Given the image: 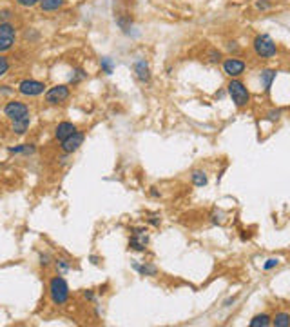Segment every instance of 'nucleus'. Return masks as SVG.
Wrapping results in <instances>:
<instances>
[{
	"mask_svg": "<svg viewBox=\"0 0 290 327\" xmlns=\"http://www.w3.org/2000/svg\"><path fill=\"white\" fill-rule=\"evenodd\" d=\"M66 4V0H40V9L42 11H56Z\"/></svg>",
	"mask_w": 290,
	"mask_h": 327,
	"instance_id": "obj_14",
	"label": "nucleus"
},
{
	"mask_svg": "<svg viewBox=\"0 0 290 327\" xmlns=\"http://www.w3.org/2000/svg\"><path fill=\"white\" fill-rule=\"evenodd\" d=\"M18 91H20V95H24V96H38L45 91V84L40 82V80L26 79L18 84Z\"/></svg>",
	"mask_w": 290,
	"mask_h": 327,
	"instance_id": "obj_6",
	"label": "nucleus"
},
{
	"mask_svg": "<svg viewBox=\"0 0 290 327\" xmlns=\"http://www.w3.org/2000/svg\"><path fill=\"white\" fill-rule=\"evenodd\" d=\"M149 222H151L152 226H158V224H160V220H158L156 216H152V218H149Z\"/></svg>",
	"mask_w": 290,
	"mask_h": 327,
	"instance_id": "obj_34",
	"label": "nucleus"
},
{
	"mask_svg": "<svg viewBox=\"0 0 290 327\" xmlns=\"http://www.w3.org/2000/svg\"><path fill=\"white\" fill-rule=\"evenodd\" d=\"M49 294L53 304L62 305L66 304L67 298H69V286L62 277H53L49 282Z\"/></svg>",
	"mask_w": 290,
	"mask_h": 327,
	"instance_id": "obj_2",
	"label": "nucleus"
},
{
	"mask_svg": "<svg viewBox=\"0 0 290 327\" xmlns=\"http://www.w3.org/2000/svg\"><path fill=\"white\" fill-rule=\"evenodd\" d=\"M13 17V11L11 9H0V24L7 22L9 18Z\"/></svg>",
	"mask_w": 290,
	"mask_h": 327,
	"instance_id": "obj_25",
	"label": "nucleus"
},
{
	"mask_svg": "<svg viewBox=\"0 0 290 327\" xmlns=\"http://www.w3.org/2000/svg\"><path fill=\"white\" fill-rule=\"evenodd\" d=\"M272 324L276 327H290V315L289 313H278L272 318Z\"/></svg>",
	"mask_w": 290,
	"mask_h": 327,
	"instance_id": "obj_20",
	"label": "nucleus"
},
{
	"mask_svg": "<svg viewBox=\"0 0 290 327\" xmlns=\"http://www.w3.org/2000/svg\"><path fill=\"white\" fill-rule=\"evenodd\" d=\"M227 93H229V96L232 98V102H234L238 107H245L249 102H251V93H249V89L245 87V84L243 82H240V80L232 79L229 82V85H227Z\"/></svg>",
	"mask_w": 290,
	"mask_h": 327,
	"instance_id": "obj_1",
	"label": "nucleus"
},
{
	"mask_svg": "<svg viewBox=\"0 0 290 327\" xmlns=\"http://www.w3.org/2000/svg\"><path fill=\"white\" fill-rule=\"evenodd\" d=\"M133 267H134L136 271H138L140 275H144V277H156V273H158L156 267H154V265H151V264L140 265V264H136V262H134Z\"/></svg>",
	"mask_w": 290,
	"mask_h": 327,
	"instance_id": "obj_15",
	"label": "nucleus"
},
{
	"mask_svg": "<svg viewBox=\"0 0 290 327\" xmlns=\"http://www.w3.org/2000/svg\"><path fill=\"white\" fill-rule=\"evenodd\" d=\"M147 244H149L147 229H144V227L133 229V237H131V240H129V247L134 249V251H145Z\"/></svg>",
	"mask_w": 290,
	"mask_h": 327,
	"instance_id": "obj_8",
	"label": "nucleus"
},
{
	"mask_svg": "<svg viewBox=\"0 0 290 327\" xmlns=\"http://www.w3.org/2000/svg\"><path fill=\"white\" fill-rule=\"evenodd\" d=\"M7 71H9V62H7L6 57H2V55H0V79H2Z\"/></svg>",
	"mask_w": 290,
	"mask_h": 327,
	"instance_id": "obj_23",
	"label": "nucleus"
},
{
	"mask_svg": "<svg viewBox=\"0 0 290 327\" xmlns=\"http://www.w3.org/2000/svg\"><path fill=\"white\" fill-rule=\"evenodd\" d=\"M87 75L84 73V69H74L71 75V84H78V82H82V80L85 79Z\"/></svg>",
	"mask_w": 290,
	"mask_h": 327,
	"instance_id": "obj_22",
	"label": "nucleus"
},
{
	"mask_svg": "<svg viewBox=\"0 0 290 327\" xmlns=\"http://www.w3.org/2000/svg\"><path fill=\"white\" fill-rule=\"evenodd\" d=\"M100 66H102V73H106V75H111L112 69H114V62H112V58H109V57L102 58Z\"/></svg>",
	"mask_w": 290,
	"mask_h": 327,
	"instance_id": "obj_21",
	"label": "nucleus"
},
{
	"mask_svg": "<svg viewBox=\"0 0 290 327\" xmlns=\"http://www.w3.org/2000/svg\"><path fill=\"white\" fill-rule=\"evenodd\" d=\"M272 6L268 0H256V7L257 9H261V11H265V9H268V7Z\"/></svg>",
	"mask_w": 290,
	"mask_h": 327,
	"instance_id": "obj_29",
	"label": "nucleus"
},
{
	"mask_svg": "<svg viewBox=\"0 0 290 327\" xmlns=\"http://www.w3.org/2000/svg\"><path fill=\"white\" fill-rule=\"evenodd\" d=\"M35 151H36V147L33 144H22V146L9 147V153H13V155H33Z\"/></svg>",
	"mask_w": 290,
	"mask_h": 327,
	"instance_id": "obj_17",
	"label": "nucleus"
},
{
	"mask_svg": "<svg viewBox=\"0 0 290 327\" xmlns=\"http://www.w3.org/2000/svg\"><path fill=\"white\" fill-rule=\"evenodd\" d=\"M4 115H6L9 120H20V119H26L29 117V107L24 104V102H18V100H11L7 102L6 107H4Z\"/></svg>",
	"mask_w": 290,
	"mask_h": 327,
	"instance_id": "obj_5",
	"label": "nucleus"
},
{
	"mask_svg": "<svg viewBox=\"0 0 290 327\" xmlns=\"http://www.w3.org/2000/svg\"><path fill=\"white\" fill-rule=\"evenodd\" d=\"M17 4L22 7H33L36 4H40V0H17Z\"/></svg>",
	"mask_w": 290,
	"mask_h": 327,
	"instance_id": "obj_26",
	"label": "nucleus"
},
{
	"mask_svg": "<svg viewBox=\"0 0 290 327\" xmlns=\"http://www.w3.org/2000/svg\"><path fill=\"white\" fill-rule=\"evenodd\" d=\"M17 40V28L9 22L0 24V53H6Z\"/></svg>",
	"mask_w": 290,
	"mask_h": 327,
	"instance_id": "obj_4",
	"label": "nucleus"
},
{
	"mask_svg": "<svg viewBox=\"0 0 290 327\" xmlns=\"http://www.w3.org/2000/svg\"><path fill=\"white\" fill-rule=\"evenodd\" d=\"M227 47H229L230 53H232V51H234V53H238V51H240V45L236 44V42H230V44L227 45Z\"/></svg>",
	"mask_w": 290,
	"mask_h": 327,
	"instance_id": "obj_31",
	"label": "nucleus"
},
{
	"mask_svg": "<svg viewBox=\"0 0 290 327\" xmlns=\"http://www.w3.org/2000/svg\"><path fill=\"white\" fill-rule=\"evenodd\" d=\"M276 79V71L274 69H265L261 73V82H263V89L265 91H270L272 87V82Z\"/></svg>",
	"mask_w": 290,
	"mask_h": 327,
	"instance_id": "obj_16",
	"label": "nucleus"
},
{
	"mask_svg": "<svg viewBox=\"0 0 290 327\" xmlns=\"http://www.w3.org/2000/svg\"><path fill=\"white\" fill-rule=\"evenodd\" d=\"M151 195H152V197H154V198L160 197V193L156 191V187H151Z\"/></svg>",
	"mask_w": 290,
	"mask_h": 327,
	"instance_id": "obj_35",
	"label": "nucleus"
},
{
	"mask_svg": "<svg viewBox=\"0 0 290 327\" xmlns=\"http://www.w3.org/2000/svg\"><path fill=\"white\" fill-rule=\"evenodd\" d=\"M67 98H69V87L64 84L55 85V87H51V89L45 93V102L51 104V106L62 104V102H66Z\"/></svg>",
	"mask_w": 290,
	"mask_h": 327,
	"instance_id": "obj_7",
	"label": "nucleus"
},
{
	"mask_svg": "<svg viewBox=\"0 0 290 327\" xmlns=\"http://www.w3.org/2000/svg\"><path fill=\"white\" fill-rule=\"evenodd\" d=\"M82 144H84V133L74 131L71 136H67L66 140L62 142V151L66 153V155H71V153H74L76 149H80Z\"/></svg>",
	"mask_w": 290,
	"mask_h": 327,
	"instance_id": "obj_9",
	"label": "nucleus"
},
{
	"mask_svg": "<svg viewBox=\"0 0 290 327\" xmlns=\"http://www.w3.org/2000/svg\"><path fill=\"white\" fill-rule=\"evenodd\" d=\"M29 125H31V119L26 117V119L15 120L11 125V129H13V133H17V135H26L29 129Z\"/></svg>",
	"mask_w": 290,
	"mask_h": 327,
	"instance_id": "obj_13",
	"label": "nucleus"
},
{
	"mask_svg": "<svg viewBox=\"0 0 290 327\" xmlns=\"http://www.w3.org/2000/svg\"><path fill=\"white\" fill-rule=\"evenodd\" d=\"M254 51L257 57L261 58H272L278 53V45L268 35H257L254 39Z\"/></svg>",
	"mask_w": 290,
	"mask_h": 327,
	"instance_id": "obj_3",
	"label": "nucleus"
},
{
	"mask_svg": "<svg viewBox=\"0 0 290 327\" xmlns=\"http://www.w3.org/2000/svg\"><path fill=\"white\" fill-rule=\"evenodd\" d=\"M84 296H85V298H87V300H93V298H95V294L91 293V291H85Z\"/></svg>",
	"mask_w": 290,
	"mask_h": 327,
	"instance_id": "obj_33",
	"label": "nucleus"
},
{
	"mask_svg": "<svg viewBox=\"0 0 290 327\" xmlns=\"http://www.w3.org/2000/svg\"><path fill=\"white\" fill-rule=\"evenodd\" d=\"M270 324H272V318H270L268 315H257L252 318L249 326L251 327H267V326H270Z\"/></svg>",
	"mask_w": 290,
	"mask_h": 327,
	"instance_id": "obj_19",
	"label": "nucleus"
},
{
	"mask_svg": "<svg viewBox=\"0 0 290 327\" xmlns=\"http://www.w3.org/2000/svg\"><path fill=\"white\" fill-rule=\"evenodd\" d=\"M56 262V269L60 271V273H66V271L71 269V265L67 264V260H55Z\"/></svg>",
	"mask_w": 290,
	"mask_h": 327,
	"instance_id": "obj_24",
	"label": "nucleus"
},
{
	"mask_svg": "<svg viewBox=\"0 0 290 327\" xmlns=\"http://www.w3.org/2000/svg\"><path fill=\"white\" fill-rule=\"evenodd\" d=\"M279 119V111H270L268 113V120H278Z\"/></svg>",
	"mask_w": 290,
	"mask_h": 327,
	"instance_id": "obj_32",
	"label": "nucleus"
},
{
	"mask_svg": "<svg viewBox=\"0 0 290 327\" xmlns=\"http://www.w3.org/2000/svg\"><path fill=\"white\" fill-rule=\"evenodd\" d=\"M190 178H192V184H194L196 187H203V186H207V182H209V178H207V175H205V171H200V169L192 171Z\"/></svg>",
	"mask_w": 290,
	"mask_h": 327,
	"instance_id": "obj_18",
	"label": "nucleus"
},
{
	"mask_svg": "<svg viewBox=\"0 0 290 327\" xmlns=\"http://www.w3.org/2000/svg\"><path fill=\"white\" fill-rule=\"evenodd\" d=\"M223 71L229 77L236 79V77H240V75L245 73V62L240 60V58H227L223 62Z\"/></svg>",
	"mask_w": 290,
	"mask_h": 327,
	"instance_id": "obj_10",
	"label": "nucleus"
},
{
	"mask_svg": "<svg viewBox=\"0 0 290 327\" xmlns=\"http://www.w3.org/2000/svg\"><path fill=\"white\" fill-rule=\"evenodd\" d=\"M2 93H11V89H9V85H2Z\"/></svg>",
	"mask_w": 290,
	"mask_h": 327,
	"instance_id": "obj_36",
	"label": "nucleus"
},
{
	"mask_svg": "<svg viewBox=\"0 0 290 327\" xmlns=\"http://www.w3.org/2000/svg\"><path fill=\"white\" fill-rule=\"evenodd\" d=\"M134 73H136L140 82H149V80H151V69H149V64L145 62V60H142V58L134 62Z\"/></svg>",
	"mask_w": 290,
	"mask_h": 327,
	"instance_id": "obj_11",
	"label": "nucleus"
},
{
	"mask_svg": "<svg viewBox=\"0 0 290 327\" xmlns=\"http://www.w3.org/2000/svg\"><path fill=\"white\" fill-rule=\"evenodd\" d=\"M278 264H279V260H278V258H270V260H267V262L263 264V269L268 271V269H272V267H276Z\"/></svg>",
	"mask_w": 290,
	"mask_h": 327,
	"instance_id": "obj_28",
	"label": "nucleus"
},
{
	"mask_svg": "<svg viewBox=\"0 0 290 327\" xmlns=\"http://www.w3.org/2000/svg\"><path fill=\"white\" fill-rule=\"evenodd\" d=\"M74 131H76V125H74V124H71V122H60V124L56 125V129H55L56 140L64 142L67 136H71Z\"/></svg>",
	"mask_w": 290,
	"mask_h": 327,
	"instance_id": "obj_12",
	"label": "nucleus"
},
{
	"mask_svg": "<svg viewBox=\"0 0 290 327\" xmlns=\"http://www.w3.org/2000/svg\"><path fill=\"white\" fill-rule=\"evenodd\" d=\"M209 60H211V62H219V60H221V53H219V51H216V49H211V53H209Z\"/></svg>",
	"mask_w": 290,
	"mask_h": 327,
	"instance_id": "obj_27",
	"label": "nucleus"
},
{
	"mask_svg": "<svg viewBox=\"0 0 290 327\" xmlns=\"http://www.w3.org/2000/svg\"><path fill=\"white\" fill-rule=\"evenodd\" d=\"M40 264L42 265H49V254H40Z\"/></svg>",
	"mask_w": 290,
	"mask_h": 327,
	"instance_id": "obj_30",
	"label": "nucleus"
}]
</instances>
